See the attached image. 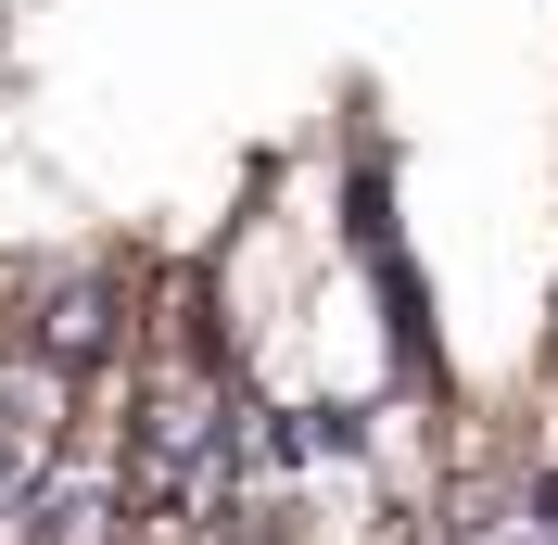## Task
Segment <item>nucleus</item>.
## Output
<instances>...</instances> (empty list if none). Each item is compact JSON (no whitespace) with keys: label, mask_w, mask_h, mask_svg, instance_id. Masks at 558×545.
<instances>
[{"label":"nucleus","mask_w":558,"mask_h":545,"mask_svg":"<svg viewBox=\"0 0 558 545\" xmlns=\"http://www.w3.org/2000/svg\"><path fill=\"white\" fill-rule=\"evenodd\" d=\"M13 342H38L51 368H114L140 342V279L102 267V254H76V267H13Z\"/></svg>","instance_id":"obj_1"}]
</instances>
